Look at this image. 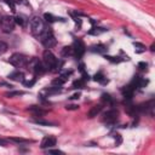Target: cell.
I'll return each instance as SVG.
<instances>
[{
    "instance_id": "obj_1",
    "label": "cell",
    "mask_w": 155,
    "mask_h": 155,
    "mask_svg": "<svg viewBox=\"0 0 155 155\" xmlns=\"http://www.w3.org/2000/svg\"><path fill=\"white\" fill-rule=\"evenodd\" d=\"M42 63L46 68V70L50 71H58L61 68L58 59L54 57V54L50 51V50H45L42 53Z\"/></svg>"
},
{
    "instance_id": "obj_2",
    "label": "cell",
    "mask_w": 155,
    "mask_h": 155,
    "mask_svg": "<svg viewBox=\"0 0 155 155\" xmlns=\"http://www.w3.org/2000/svg\"><path fill=\"white\" fill-rule=\"evenodd\" d=\"M29 25H30L31 33H33L34 35H36L38 38H39V36L45 31V29H46V25H45L44 19H42L41 17H39V16L31 17L30 21H29Z\"/></svg>"
},
{
    "instance_id": "obj_3",
    "label": "cell",
    "mask_w": 155,
    "mask_h": 155,
    "mask_svg": "<svg viewBox=\"0 0 155 155\" xmlns=\"http://www.w3.org/2000/svg\"><path fill=\"white\" fill-rule=\"evenodd\" d=\"M31 73H34L35 75H40V74H44L46 68L42 62H40L38 58H29L27 65H25Z\"/></svg>"
},
{
    "instance_id": "obj_4",
    "label": "cell",
    "mask_w": 155,
    "mask_h": 155,
    "mask_svg": "<svg viewBox=\"0 0 155 155\" xmlns=\"http://www.w3.org/2000/svg\"><path fill=\"white\" fill-rule=\"evenodd\" d=\"M39 40H40V42H41L46 48L53 47V46L56 45V42H57L50 28H46V29H45V31L39 36Z\"/></svg>"
},
{
    "instance_id": "obj_5",
    "label": "cell",
    "mask_w": 155,
    "mask_h": 155,
    "mask_svg": "<svg viewBox=\"0 0 155 155\" xmlns=\"http://www.w3.org/2000/svg\"><path fill=\"white\" fill-rule=\"evenodd\" d=\"M28 61H29V58H28L27 56H24V54H22V53H18V52L13 53V54L10 57V59H8L10 64H12V65L16 67V68L25 67L27 63H28Z\"/></svg>"
},
{
    "instance_id": "obj_6",
    "label": "cell",
    "mask_w": 155,
    "mask_h": 155,
    "mask_svg": "<svg viewBox=\"0 0 155 155\" xmlns=\"http://www.w3.org/2000/svg\"><path fill=\"white\" fill-rule=\"evenodd\" d=\"M15 24H16V21H15V18L11 17V16H4V17H1V19H0L1 29H2L5 33L12 31L13 28H15Z\"/></svg>"
},
{
    "instance_id": "obj_7",
    "label": "cell",
    "mask_w": 155,
    "mask_h": 155,
    "mask_svg": "<svg viewBox=\"0 0 155 155\" xmlns=\"http://www.w3.org/2000/svg\"><path fill=\"white\" fill-rule=\"evenodd\" d=\"M73 47V54L76 57V58H81L86 51V47H85V44L82 42V40H75L74 41V45L71 46Z\"/></svg>"
},
{
    "instance_id": "obj_8",
    "label": "cell",
    "mask_w": 155,
    "mask_h": 155,
    "mask_svg": "<svg viewBox=\"0 0 155 155\" xmlns=\"http://www.w3.org/2000/svg\"><path fill=\"white\" fill-rule=\"evenodd\" d=\"M117 116H119L117 110L110 109V110H108V111H105V113L103 114L102 121L105 122V124H108V125H111V124H114V122L117 120Z\"/></svg>"
},
{
    "instance_id": "obj_9",
    "label": "cell",
    "mask_w": 155,
    "mask_h": 155,
    "mask_svg": "<svg viewBox=\"0 0 155 155\" xmlns=\"http://www.w3.org/2000/svg\"><path fill=\"white\" fill-rule=\"evenodd\" d=\"M54 145H56V138L52 137V136H46V137L42 138L40 148L41 149H48V148H52Z\"/></svg>"
},
{
    "instance_id": "obj_10",
    "label": "cell",
    "mask_w": 155,
    "mask_h": 155,
    "mask_svg": "<svg viewBox=\"0 0 155 155\" xmlns=\"http://www.w3.org/2000/svg\"><path fill=\"white\" fill-rule=\"evenodd\" d=\"M147 85H148V80L142 76H136L131 82V86L133 88H142V87H145Z\"/></svg>"
},
{
    "instance_id": "obj_11",
    "label": "cell",
    "mask_w": 155,
    "mask_h": 155,
    "mask_svg": "<svg viewBox=\"0 0 155 155\" xmlns=\"http://www.w3.org/2000/svg\"><path fill=\"white\" fill-rule=\"evenodd\" d=\"M8 79L10 80H13V81H18V82H23L24 81V74L19 70H16V71H12L8 74Z\"/></svg>"
},
{
    "instance_id": "obj_12",
    "label": "cell",
    "mask_w": 155,
    "mask_h": 155,
    "mask_svg": "<svg viewBox=\"0 0 155 155\" xmlns=\"http://www.w3.org/2000/svg\"><path fill=\"white\" fill-rule=\"evenodd\" d=\"M133 91H134V88H133L131 85H127V86H125V87L121 90V93H122V96H124L126 99H131V98L133 97Z\"/></svg>"
},
{
    "instance_id": "obj_13",
    "label": "cell",
    "mask_w": 155,
    "mask_h": 155,
    "mask_svg": "<svg viewBox=\"0 0 155 155\" xmlns=\"http://www.w3.org/2000/svg\"><path fill=\"white\" fill-rule=\"evenodd\" d=\"M28 111H30L34 116H42V115L46 114V110H44V109H41L40 107H36V105L29 107V108H28Z\"/></svg>"
},
{
    "instance_id": "obj_14",
    "label": "cell",
    "mask_w": 155,
    "mask_h": 155,
    "mask_svg": "<svg viewBox=\"0 0 155 155\" xmlns=\"http://www.w3.org/2000/svg\"><path fill=\"white\" fill-rule=\"evenodd\" d=\"M105 31H107L105 28H102V27H92V28L88 30V34L97 36V35H101V34H103V33H105Z\"/></svg>"
},
{
    "instance_id": "obj_15",
    "label": "cell",
    "mask_w": 155,
    "mask_h": 155,
    "mask_svg": "<svg viewBox=\"0 0 155 155\" xmlns=\"http://www.w3.org/2000/svg\"><path fill=\"white\" fill-rule=\"evenodd\" d=\"M101 110H102V105H101V104L93 105V107L90 109V111H88V117H94V116H97V115L101 113Z\"/></svg>"
},
{
    "instance_id": "obj_16",
    "label": "cell",
    "mask_w": 155,
    "mask_h": 155,
    "mask_svg": "<svg viewBox=\"0 0 155 155\" xmlns=\"http://www.w3.org/2000/svg\"><path fill=\"white\" fill-rule=\"evenodd\" d=\"M90 50H91L92 52H96V53H104V52L107 51V47H105L104 45H102V44H98V45L91 46Z\"/></svg>"
},
{
    "instance_id": "obj_17",
    "label": "cell",
    "mask_w": 155,
    "mask_h": 155,
    "mask_svg": "<svg viewBox=\"0 0 155 155\" xmlns=\"http://www.w3.org/2000/svg\"><path fill=\"white\" fill-rule=\"evenodd\" d=\"M93 80L94 81H97V82H99V84H102V85H105L107 82H108V80H107V78L103 75V73H97L94 76H93Z\"/></svg>"
},
{
    "instance_id": "obj_18",
    "label": "cell",
    "mask_w": 155,
    "mask_h": 155,
    "mask_svg": "<svg viewBox=\"0 0 155 155\" xmlns=\"http://www.w3.org/2000/svg\"><path fill=\"white\" fill-rule=\"evenodd\" d=\"M44 17H45V19H46L47 22H50V23L56 22V21H62V22H64V19H63V18L54 17V16H53V15H51V13H45V15H44Z\"/></svg>"
},
{
    "instance_id": "obj_19",
    "label": "cell",
    "mask_w": 155,
    "mask_h": 155,
    "mask_svg": "<svg viewBox=\"0 0 155 155\" xmlns=\"http://www.w3.org/2000/svg\"><path fill=\"white\" fill-rule=\"evenodd\" d=\"M45 92H46L47 94H54V93H58V92H61V86L52 85L51 87L46 88V90H45Z\"/></svg>"
},
{
    "instance_id": "obj_20",
    "label": "cell",
    "mask_w": 155,
    "mask_h": 155,
    "mask_svg": "<svg viewBox=\"0 0 155 155\" xmlns=\"http://www.w3.org/2000/svg\"><path fill=\"white\" fill-rule=\"evenodd\" d=\"M85 86V80L84 79H78L73 82V88H82Z\"/></svg>"
},
{
    "instance_id": "obj_21",
    "label": "cell",
    "mask_w": 155,
    "mask_h": 155,
    "mask_svg": "<svg viewBox=\"0 0 155 155\" xmlns=\"http://www.w3.org/2000/svg\"><path fill=\"white\" fill-rule=\"evenodd\" d=\"M62 56H71L73 54V47L71 46H65L62 48Z\"/></svg>"
},
{
    "instance_id": "obj_22",
    "label": "cell",
    "mask_w": 155,
    "mask_h": 155,
    "mask_svg": "<svg viewBox=\"0 0 155 155\" xmlns=\"http://www.w3.org/2000/svg\"><path fill=\"white\" fill-rule=\"evenodd\" d=\"M133 46L136 47V52L137 53H140V52H144L145 51V46L140 42H133Z\"/></svg>"
},
{
    "instance_id": "obj_23",
    "label": "cell",
    "mask_w": 155,
    "mask_h": 155,
    "mask_svg": "<svg viewBox=\"0 0 155 155\" xmlns=\"http://www.w3.org/2000/svg\"><path fill=\"white\" fill-rule=\"evenodd\" d=\"M10 140L15 142V143H19V144H25V143H29L28 139H24V138H19V137H11Z\"/></svg>"
},
{
    "instance_id": "obj_24",
    "label": "cell",
    "mask_w": 155,
    "mask_h": 155,
    "mask_svg": "<svg viewBox=\"0 0 155 155\" xmlns=\"http://www.w3.org/2000/svg\"><path fill=\"white\" fill-rule=\"evenodd\" d=\"M33 122H34V124H36V125H45V126H53V124H52V122H50V121H45V120H41V119H38V120H33Z\"/></svg>"
},
{
    "instance_id": "obj_25",
    "label": "cell",
    "mask_w": 155,
    "mask_h": 155,
    "mask_svg": "<svg viewBox=\"0 0 155 155\" xmlns=\"http://www.w3.org/2000/svg\"><path fill=\"white\" fill-rule=\"evenodd\" d=\"M22 94H24L23 91H12V92H6L5 93L6 97H16V96H22Z\"/></svg>"
},
{
    "instance_id": "obj_26",
    "label": "cell",
    "mask_w": 155,
    "mask_h": 155,
    "mask_svg": "<svg viewBox=\"0 0 155 155\" xmlns=\"http://www.w3.org/2000/svg\"><path fill=\"white\" fill-rule=\"evenodd\" d=\"M64 82H65V80H64L62 76H59L58 79H54V80L52 81V85H56V86H62Z\"/></svg>"
},
{
    "instance_id": "obj_27",
    "label": "cell",
    "mask_w": 155,
    "mask_h": 155,
    "mask_svg": "<svg viewBox=\"0 0 155 155\" xmlns=\"http://www.w3.org/2000/svg\"><path fill=\"white\" fill-rule=\"evenodd\" d=\"M7 44L4 42V41H0V54H4L6 51H7Z\"/></svg>"
},
{
    "instance_id": "obj_28",
    "label": "cell",
    "mask_w": 155,
    "mask_h": 155,
    "mask_svg": "<svg viewBox=\"0 0 155 155\" xmlns=\"http://www.w3.org/2000/svg\"><path fill=\"white\" fill-rule=\"evenodd\" d=\"M102 101L105 102V103H111V102H113L110 94H108V93H103V94H102Z\"/></svg>"
},
{
    "instance_id": "obj_29",
    "label": "cell",
    "mask_w": 155,
    "mask_h": 155,
    "mask_svg": "<svg viewBox=\"0 0 155 155\" xmlns=\"http://www.w3.org/2000/svg\"><path fill=\"white\" fill-rule=\"evenodd\" d=\"M47 153H48V154H64L62 150H58V149H50V148H48Z\"/></svg>"
},
{
    "instance_id": "obj_30",
    "label": "cell",
    "mask_w": 155,
    "mask_h": 155,
    "mask_svg": "<svg viewBox=\"0 0 155 155\" xmlns=\"http://www.w3.org/2000/svg\"><path fill=\"white\" fill-rule=\"evenodd\" d=\"M15 21H16V23H17V24H19V25H22V27L24 25V19H23L22 17H19V16H18V17H16V18H15Z\"/></svg>"
},
{
    "instance_id": "obj_31",
    "label": "cell",
    "mask_w": 155,
    "mask_h": 155,
    "mask_svg": "<svg viewBox=\"0 0 155 155\" xmlns=\"http://www.w3.org/2000/svg\"><path fill=\"white\" fill-rule=\"evenodd\" d=\"M6 2H7V5L11 7V10H12V12H15L16 11V7H15V2L12 1V0H5Z\"/></svg>"
},
{
    "instance_id": "obj_32",
    "label": "cell",
    "mask_w": 155,
    "mask_h": 155,
    "mask_svg": "<svg viewBox=\"0 0 155 155\" xmlns=\"http://www.w3.org/2000/svg\"><path fill=\"white\" fill-rule=\"evenodd\" d=\"M65 109L67 110H75V109H79V105L78 104H70V105H67Z\"/></svg>"
},
{
    "instance_id": "obj_33",
    "label": "cell",
    "mask_w": 155,
    "mask_h": 155,
    "mask_svg": "<svg viewBox=\"0 0 155 155\" xmlns=\"http://www.w3.org/2000/svg\"><path fill=\"white\" fill-rule=\"evenodd\" d=\"M147 67H148V64H147L145 62H139V63H138V68L142 69V70H143V69H147Z\"/></svg>"
},
{
    "instance_id": "obj_34",
    "label": "cell",
    "mask_w": 155,
    "mask_h": 155,
    "mask_svg": "<svg viewBox=\"0 0 155 155\" xmlns=\"http://www.w3.org/2000/svg\"><path fill=\"white\" fill-rule=\"evenodd\" d=\"M23 84H24L27 87H30V86H33V85L35 84V79H33L31 81H23Z\"/></svg>"
},
{
    "instance_id": "obj_35",
    "label": "cell",
    "mask_w": 155,
    "mask_h": 155,
    "mask_svg": "<svg viewBox=\"0 0 155 155\" xmlns=\"http://www.w3.org/2000/svg\"><path fill=\"white\" fill-rule=\"evenodd\" d=\"M12 1H13L15 4H19V5H22V4H23V5H29L27 0H12Z\"/></svg>"
},
{
    "instance_id": "obj_36",
    "label": "cell",
    "mask_w": 155,
    "mask_h": 155,
    "mask_svg": "<svg viewBox=\"0 0 155 155\" xmlns=\"http://www.w3.org/2000/svg\"><path fill=\"white\" fill-rule=\"evenodd\" d=\"M80 97V92H78V93H74L71 97H70V99H78Z\"/></svg>"
},
{
    "instance_id": "obj_37",
    "label": "cell",
    "mask_w": 155,
    "mask_h": 155,
    "mask_svg": "<svg viewBox=\"0 0 155 155\" xmlns=\"http://www.w3.org/2000/svg\"><path fill=\"white\" fill-rule=\"evenodd\" d=\"M0 145L5 147V145H6V140H5V139H2V138H0Z\"/></svg>"
},
{
    "instance_id": "obj_38",
    "label": "cell",
    "mask_w": 155,
    "mask_h": 155,
    "mask_svg": "<svg viewBox=\"0 0 155 155\" xmlns=\"http://www.w3.org/2000/svg\"><path fill=\"white\" fill-rule=\"evenodd\" d=\"M154 47H155V45H154V44H153V45H151V48H150V50H151V51H154V50H155V48H154Z\"/></svg>"
}]
</instances>
